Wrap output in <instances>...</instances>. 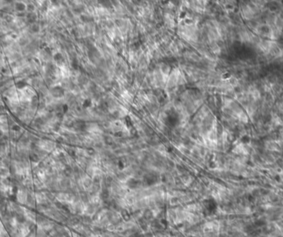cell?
<instances>
[{
    "label": "cell",
    "instance_id": "1",
    "mask_svg": "<svg viewBox=\"0 0 283 237\" xmlns=\"http://www.w3.org/2000/svg\"><path fill=\"white\" fill-rule=\"evenodd\" d=\"M167 219L171 223H176L177 221V211L176 209H169L167 211Z\"/></svg>",
    "mask_w": 283,
    "mask_h": 237
},
{
    "label": "cell",
    "instance_id": "2",
    "mask_svg": "<svg viewBox=\"0 0 283 237\" xmlns=\"http://www.w3.org/2000/svg\"><path fill=\"white\" fill-rule=\"evenodd\" d=\"M18 201H20V202L24 203L25 201H27V195H26V193H24L23 191H18Z\"/></svg>",
    "mask_w": 283,
    "mask_h": 237
},
{
    "label": "cell",
    "instance_id": "3",
    "mask_svg": "<svg viewBox=\"0 0 283 237\" xmlns=\"http://www.w3.org/2000/svg\"><path fill=\"white\" fill-rule=\"evenodd\" d=\"M15 8H16V9L18 10V11H24L25 9H26V5L22 3H16V5H15Z\"/></svg>",
    "mask_w": 283,
    "mask_h": 237
},
{
    "label": "cell",
    "instance_id": "4",
    "mask_svg": "<svg viewBox=\"0 0 283 237\" xmlns=\"http://www.w3.org/2000/svg\"><path fill=\"white\" fill-rule=\"evenodd\" d=\"M27 18L28 19V21L30 23H33L34 20L36 19V14H35L34 13H30L27 15Z\"/></svg>",
    "mask_w": 283,
    "mask_h": 237
},
{
    "label": "cell",
    "instance_id": "5",
    "mask_svg": "<svg viewBox=\"0 0 283 237\" xmlns=\"http://www.w3.org/2000/svg\"><path fill=\"white\" fill-rule=\"evenodd\" d=\"M31 30L33 32H37L39 31V26L36 23H33V24H32V26H31Z\"/></svg>",
    "mask_w": 283,
    "mask_h": 237
},
{
    "label": "cell",
    "instance_id": "6",
    "mask_svg": "<svg viewBox=\"0 0 283 237\" xmlns=\"http://www.w3.org/2000/svg\"><path fill=\"white\" fill-rule=\"evenodd\" d=\"M27 85V83H25L24 81H18L17 83V87L19 88V89H22L23 87H25Z\"/></svg>",
    "mask_w": 283,
    "mask_h": 237
},
{
    "label": "cell",
    "instance_id": "7",
    "mask_svg": "<svg viewBox=\"0 0 283 237\" xmlns=\"http://www.w3.org/2000/svg\"><path fill=\"white\" fill-rule=\"evenodd\" d=\"M19 43L21 45H22V46H23V45H26L27 43V40L26 38H21L19 40Z\"/></svg>",
    "mask_w": 283,
    "mask_h": 237
},
{
    "label": "cell",
    "instance_id": "8",
    "mask_svg": "<svg viewBox=\"0 0 283 237\" xmlns=\"http://www.w3.org/2000/svg\"><path fill=\"white\" fill-rule=\"evenodd\" d=\"M27 10H28V11H30V12H31V13H32V10L34 9V6H33L32 4H27Z\"/></svg>",
    "mask_w": 283,
    "mask_h": 237
},
{
    "label": "cell",
    "instance_id": "9",
    "mask_svg": "<svg viewBox=\"0 0 283 237\" xmlns=\"http://www.w3.org/2000/svg\"><path fill=\"white\" fill-rule=\"evenodd\" d=\"M6 20H7L8 22H11L12 20H13L12 16H9V15H8V16H7V17H6Z\"/></svg>",
    "mask_w": 283,
    "mask_h": 237
},
{
    "label": "cell",
    "instance_id": "10",
    "mask_svg": "<svg viewBox=\"0 0 283 237\" xmlns=\"http://www.w3.org/2000/svg\"><path fill=\"white\" fill-rule=\"evenodd\" d=\"M13 129L14 130H16V131H18V130L20 129V127H19V126H16V125H15V126H13Z\"/></svg>",
    "mask_w": 283,
    "mask_h": 237
},
{
    "label": "cell",
    "instance_id": "11",
    "mask_svg": "<svg viewBox=\"0 0 283 237\" xmlns=\"http://www.w3.org/2000/svg\"><path fill=\"white\" fill-rule=\"evenodd\" d=\"M280 18L283 20V11L281 12V14H280Z\"/></svg>",
    "mask_w": 283,
    "mask_h": 237
},
{
    "label": "cell",
    "instance_id": "12",
    "mask_svg": "<svg viewBox=\"0 0 283 237\" xmlns=\"http://www.w3.org/2000/svg\"><path fill=\"white\" fill-rule=\"evenodd\" d=\"M30 237H34V236H32V235H31V236H30Z\"/></svg>",
    "mask_w": 283,
    "mask_h": 237
}]
</instances>
